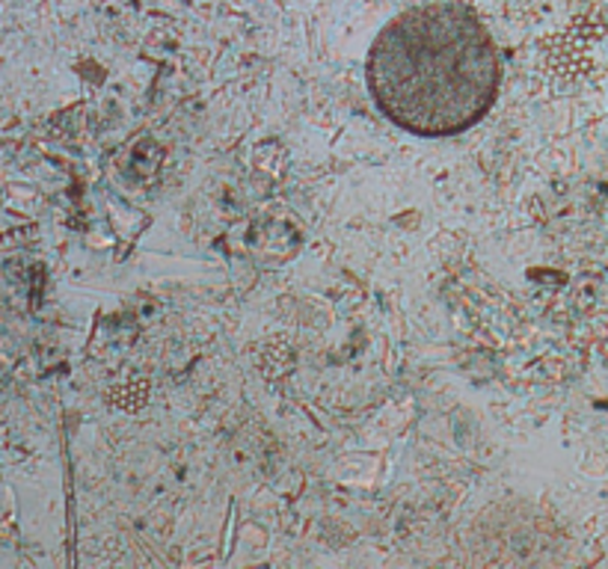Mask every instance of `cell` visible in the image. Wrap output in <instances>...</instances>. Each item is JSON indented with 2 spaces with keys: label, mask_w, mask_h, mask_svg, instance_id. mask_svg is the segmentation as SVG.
Masks as SVG:
<instances>
[{
  "label": "cell",
  "mask_w": 608,
  "mask_h": 569,
  "mask_svg": "<svg viewBox=\"0 0 608 569\" xmlns=\"http://www.w3.org/2000/svg\"><path fill=\"white\" fill-rule=\"evenodd\" d=\"M365 81L389 123L416 137L445 140L493 111L502 54L469 7L433 0L395 15L377 33Z\"/></svg>",
  "instance_id": "1"
}]
</instances>
